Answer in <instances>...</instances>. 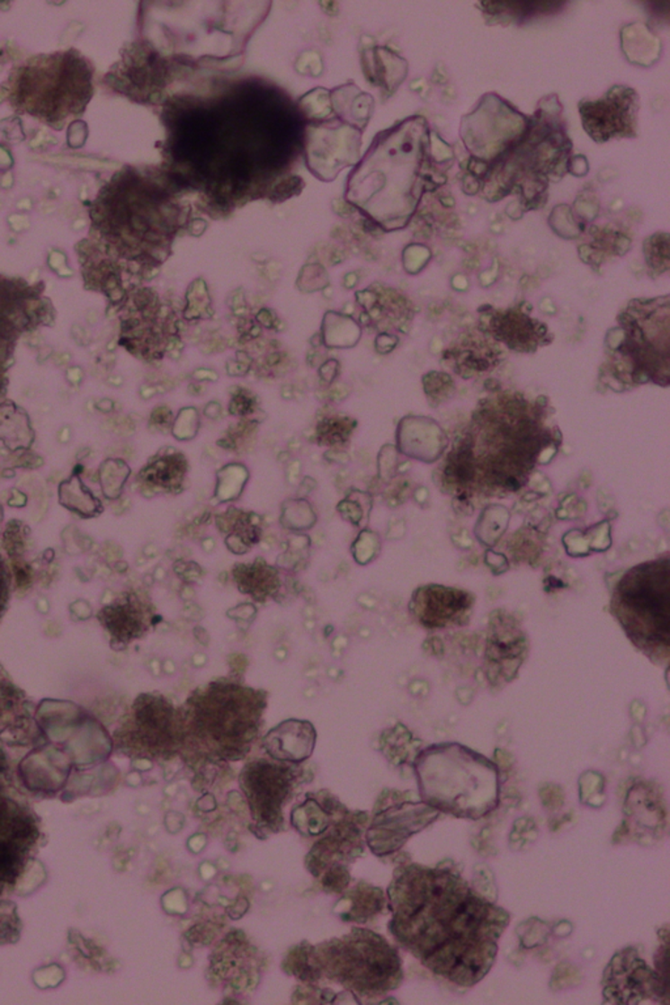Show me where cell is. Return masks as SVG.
<instances>
[{
	"label": "cell",
	"mask_w": 670,
	"mask_h": 1005,
	"mask_svg": "<svg viewBox=\"0 0 670 1005\" xmlns=\"http://www.w3.org/2000/svg\"><path fill=\"white\" fill-rule=\"evenodd\" d=\"M166 116V176L177 188L210 192L224 205L258 197L303 149V114L266 83L246 80L218 96L172 100Z\"/></svg>",
	"instance_id": "6da1fadb"
},
{
	"label": "cell",
	"mask_w": 670,
	"mask_h": 1005,
	"mask_svg": "<svg viewBox=\"0 0 670 1005\" xmlns=\"http://www.w3.org/2000/svg\"><path fill=\"white\" fill-rule=\"evenodd\" d=\"M388 897L394 938L433 974L470 987L493 967L510 915L471 889L459 872L402 867Z\"/></svg>",
	"instance_id": "7a4b0ae2"
},
{
	"label": "cell",
	"mask_w": 670,
	"mask_h": 1005,
	"mask_svg": "<svg viewBox=\"0 0 670 1005\" xmlns=\"http://www.w3.org/2000/svg\"><path fill=\"white\" fill-rule=\"evenodd\" d=\"M269 693L229 673L198 686L178 706L180 754L192 769L246 760L264 726Z\"/></svg>",
	"instance_id": "3957f363"
},
{
	"label": "cell",
	"mask_w": 670,
	"mask_h": 1005,
	"mask_svg": "<svg viewBox=\"0 0 670 1005\" xmlns=\"http://www.w3.org/2000/svg\"><path fill=\"white\" fill-rule=\"evenodd\" d=\"M165 174L163 185L128 171L114 177L94 203L96 231L121 257L154 270L166 260L183 211L171 200Z\"/></svg>",
	"instance_id": "277c9868"
},
{
	"label": "cell",
	"mask_w": 670,
	"mask_h": 1005,
	"mask_svg": "<svg viewBox=\"0 0 670 1005\" xmlns=\"http://www.w3.org/2000/svg\"><path fill=\"white\" fill-rule=\"evenodd\" d=\"M422 800L456 817L478 818L493 811L499 772L487 758L459 743L431 746L415 760Z\"/></svg>",
	"instance_id": "5b68a950"
},
{
	"label": "cell",
	"mask_w": 670,
	"mask_h": 1005,
	"mask_svg": "<svg viewBox=\"0 0 670 1005\" xmlns=\"http://www.w3.org/2000/svg\"><path fill=\"white\" fill-rule=\"evenodd\" d=\"M611 611L630 642L657 665L670 659V556L634 565L615 584Z\"/></svg>",
	"instance_id": "8992f818"
},
{
	"label": "cell",
	"mask_w": 670,
	"mask_h": 1005,
	"mask_svg": "<svg viewBox=\"0 0 670 1005\" xmlns=\"http://www.w3.org/2000/svg\"><path fill=\"white\" fill-rule=\"evenodd\" d=\"M669 315V296L631 301L621 316L622 325L609 332V367L623 387L649 381L668 387Z\"/></svg>",
	"instance_id": "52a82bcc"
},
{
	"label": "cell",
	"mask_w": 670,
	"mask_h": 1005,
	"mask_svg": "<svg viewBox=\"0 0 670 1005\" xmlns=\"http://www.w3.org/2000/svg\"><path fill=\"white\" fill-rule=\"evenodd\" d=\"M308 970L324 974L361 996H380L401 984V958L382 936L367 929L316 947L308 957Z\"/></svg>",
	"instance_id": "ba28073f"
},
{
	"label": "cell",
	"mask_w": 670,
	"mask_h": 1005,
	"mask_svg": "<svg viewBox=\"0 0 670 1005\" xmlns=\"http://www.w3.org/2000/svg\"><path fill=\"white\" fill-rule=\"evenodd\" d=\"M91 96V66L75 51L31 60L13 91V104L49 123L82 113Z\"/></svg>",
	"instance_id": "9c48e42d"
},
{
	"label": "cell",
	"mask_w": 670,
	"mask_h": 1005,
	"mask_svg": "<svg viewBox=\"0 0 670 1005\" xmlns=\"http://www.w3.org/2000/svg\"><path fill=\"white\" fill-rule=\"evenodd\" d=\"M180 745L178 708L157 691L138 695L113 734L116 752L131 760H171Z\"/></svg>",
	"instance_id": "30bf717a"
},
{
	"label": "cell",
	"mask_w": 670,
	"mask_h": 1005,
	"mask_svg": "<svg viewBox=\"0 0 670 1005\" xmlns=\"http://www.w3.org/2000/svg\"><path fill=\"white\" fill-rule=\"evenodd\" d=\"M40 837L36 814L13 788L7 760L0 753V894L11 892L22 878Z\"/></svg>",
	"instance_id": "8fae6325"
},
{
	"label": "cell",
	"mask_w": 670,
	"mask_h": 1005,
	"mask_svg": "<svg viewBox=\"0 0 670 1005\" xmlns=\"http://www.w3.org/2000/svg\"><path fill=\"white\" fill-rule=\"evenodd\" d=\"M301 763L258 758L241 769L240 782L246 795L253 826L258 832H277L284 826L283 809L301 783Z\"/></svg>",
	"instance_id": "7c38bea8"
},
{
	"label": "cell",
	"mask_w": 670,
	"mask_h": 1005,
	"mask_svg": "<svg viewBox=\"0 0 670 1005\" xmlns=\"http://www.w3.org/2000/svg\"><path fill=\"white\" fill-rule=\"evenodd\" d=\"M97 621L108 634L112 650L123 651L148 636L163 618L145 590L129 588L100 609Z\"/></svg>",
	"instance_id": "4fadbf2b"
},
{
	"label": "cell",
	"mask_w": 670,
	"mask_h": 1005,
	"mask_svg": "<svg viewBox=\"0 0 670 1005\" xmlns=\"http://www.w3.org/2000/svg\"><path fill=\"white\" fill-rule=\"evenodd\" d=\"M584 130L598 143L615 138L637 137L639 97L634 89L615 85L603 99L579 105Z\"/></svg>",
	"instance_id": "5bb4252c"
},
{
	"label": "cell",
	"mask_w": 670,
	"mask_h": 1005,
	"mask_svg": "<svg viewBox=\"0 0 670 1005\" xmlns=\"http://www.w3.org/2000/svg\"><path fill=\"white\" fill-rule=\"evenodd\" d=\"M606 1001L612 1003H641V1001H663V996L669 995V981L638 957L637 952L626 949L618 953L605 973Z\"/></svg>",
	"instance_id": "9a60e30c"
},
{
	"label": "cell",
	"mask_w": 670,
	"mask_h": 1005,
	"mask_svg": "<svg viewBox=\"0 0 670 1005\" xmlns=\"http://www.w3.org/2000/svg\"><path fill=\"white\" fill-rule=\"evenodd\" d=\"M473 607V594L444 585L419 587L408 604L414 618L428 630L467 625Z\"/></svg>",
	"instance_id": "2e32d148"
},
{
	"label": "cell",
	"mask_w": 670,
	"mask_h": 1005,
	"mask_svg": "<svg viewBox=\"0 0 670 1005\" xmlns=\"http://www.w3.org/2000/svg\"><path fill=\"white\" fill-rule=\"evenodd\" d=\"M397 450L408 458L435 462L447 448L448 438L442 427L424 416H406L397 427Z\"/></svg>",
	"instance_id": "e0dca14e"
},
{
	"label": "cell",
	"mask_w": 670,
	"mask_h": 1005,
	"mask_svg": "<svg viewBox=\"0 0 670 1005\" xmlns=\"http://www.w3.org/2000/svg\"><path fill=\"white\" fill-rule=\"evenodd\" d=\"M316 740L317 734L312 723L290 719L267 732L261 745L272 760L303 763L315 751Z\"/></svg>",
	"instance_id": "ac0fdd59"
},
{
	"label": "cell",
	"mask_w": 670,
	"mask_h": 1005,
	"mask_svg": "<svg viewBox=\"0 0 670 1005\" xmlns=\"http://www.w3.org/2000/svg\"><path fill=\"white\" fill-rule=\"evenodd\" d=\"M189 464L185 455L174 447H165L149 459L148 464L138 474L137 482L143 494L178 495L185 491Z\"/></svg>",
	"instance_id": "d6986e66"
},
{
	"label": "cell",
	"mask_w": 670,
	"mask_h": 1005,
	"mask_svg": "<svg viewBox=\"0 0 670 1005\" xmlns=\"http://www.w3.org/2000/svg\"><path fill=\"white\" fill-rule=\"evenodd\" d=\"M263 518L255 512H246L229 507L226 512L215 516V525L224 536V544L236 556L249 553L263 538Z\"/></svg>",
	"instance_id": "ffe728a7"
},
{
	"label": "cell",
	"mask_w": 670,
	"mask_h": 1005,
	"mask_svg": "<svg viewBox=\"0 0 670 1005\" xmlns=\"http://www.w3.org/2000/svg\"><path fill=\"white\" fill-rule=\"evenodd\" d=\"M232 579L240 593L249 596L257 604H266L277 599L281 588V573L269 565L263 556L250 563H236Z\"/></svg>",
	"instance_id": "44dd1931"
},
{
	"label": "cell",
	"mask_w": 670,
	"mask_h": 1005,
	"mask_svg": "<svg viewBox=\"0 0 670 1005\" xmlns=\"http://www.w3.org/2000/svg\"><path fill=\"white\" fill-rule=\"evenodd\" d=\"M320 334L325 349H353L363 337V327L359 325L355 317L341 312L329 311L322 318Z\"/></svg>",
	"instance_id": "7402d4cb"
},
{
	"label": "cell",
	"mask_w": 670,
	"mask_h": 1005,
	"mask_svg": "<svg viewBox=\"0 0 670 1005\" xmlns=\"http://www.w3.org/2000/svg\"><path fill=\"white\" fill-rule=\"evenodd\" d=\"M250 478L249 467L243 462L232 461L223 465L217 472V484H215V504L231 502L240 499L248 485Z\"/></svg>",
	"instance_id": "603a6c76"
},
{
	"label": "cell",
	"mask_w": 670,
	"mask_h": 1005,
	"mask_svg": "<svg viewBox=\"0 0 670 1005\" xmlns=\"http://www.w3.org/2000/svg\"><path fill=\"white\" fill-rule=\"evenodd\" d=\"M317 522V513L306 498L289 499L281 504V524L291 532H306Z\"/></svg>",
	"instance_id": "cb8c5ba5"
},
{
	"label": "cell",
	"mask_w": 670,
	"mask_h": 1005,
	"mask_svg": "<svg viewBox=\"0 0 670 1005\" xmlns=\"http://www.w3.org/2000/svg\"><path fill=\"white\" fill-rule=\"evenodd\" d=\"M510 521V511L502 505H490L483 511L476 528V536L487 547H494L505 532Z\"/></svg>",
	"instance_id": "d4e9b609"
},
{
	"label": "cell",
	"mask_w": 670,
	"mask_h": 1005,
	"mask_svg": "<svg viewBox=\"0 0 670 1005\" xmlns=\"http://www.w3.org/2000/svg\"><path fill=\"white\" fill-rule=\"evenodd\" d=\"M215 312L211 306V298H210L209 289H207L206 281L197 280L190 284L188 294H186L185 307H183V316L186 323H192V321L210 320L214 317Z\"/></svg>",
	"instance_id": "484cf974"
},
{
	"label": "cell",
	"mask_w": 670,
	"mask_h": 1005,
	"mask_svg": "<svg viewBox=\"0 0 670 1005\" xmlns=\"http://www.w3.org/2000/svg\"><path fill=\"white\" fill-rule=\"evenodd\" d=\"M372 498L364 491L353 490L336 504V512L344 521L350 522L353 527H364L368 522Z\"/></svg>",
	"instance_id": "4316f807"
},
{
	"label": "cell",
	"mask_w": 670,
	"mask_h": 1005,
	"mask_svg": "<svg viewBox=\"0 0 670 1005\" xmlns=\"http://www.w3.org/2000/svg\"><path fill=\"white\" fill-rule=\"evenodd\" d=\"M202 427V413L195 406L181 407L174 414L171 435L180 443L194 440Z\"/></svg>",
	"instance_id": "83f0119b"
},
{
	"label": "cell",
	"mask_w": 670,
	"mask_h": 1005,
	"mask_svg": "<svg viewBox=\"0 0 670 1005\" xmlns=\"http://www.w3.org/2000/svg\"><path fill=\"white\" fill-rule=\"evenodd\" d=\"M644 251L647 265L656 274H663L669 269L668 234H656L655 236L647 238Z\"/></svg>",
	"instance_id": "f1b7e54d"
},
{
	"label": "cell",
	"mask_w": 670,
	"mask_h": 1005,
	"mask_svg": "<svg viewBox=\"0 0 670 1005\" xmlns=\"http://www.w3.org/2000/svg\"><path fill=\"white\" fill-rule=\"evenodd\" d=\"M381 550V539L372 530L363 529L351 545V554L358 565H365L375 561Z\"/></svg>",
	"instance_id": "f546056e"
},
{
	"label": "cell",
	"mask_w": 670,
	"mask_h": 1005,
	"mask_svg": "<svg viewBox=\"0 0 670 1005\" xmlns=\"http://www.w3.org/2000/svg\"><path fill=\"white\" fill-rule=\"evenodd\" d=\"M258 412L257 397L246 387H234L228 405L229 415L238 419H250Z\"/></svg>",
	"instance_id": "4dcf8cb0"
},
{
	"label": "cell",
	"mask_w": 670,
	"mask_h": 1005,
	"mask_svg": "<svg viewBox=\"0 0 670 1005\" xmlns=\"http://www.w3.org/2000/svg\"><path fill=\"white\" fill-rule=\"evenodd\" d=\"M397 467H398V450L394 445H384L380 450L378 458L380 478L389 481L396 474Z\"/></svg>",
	"instance_id": "1f68e13d"
},
{
	"label": "cell",
	"mask_w": 670,
	"mask_h": 1005,
	"mask_svg": "<svg viewBox=\"0 0 670 1005\" xmlns=\"http://www.w3.org/2000/svg\"><path fill=\"white\" fill-rule=\"evenodd\" d=\"M11 587H13V574L10 565L0 554V622L7 613L11 600Z\"/></svg>",
	"instance_id": "d6a6232c"
},
{
	"label": "cell",
	"mask_w": 670,
	"mask_h": 1005,
	"mask_svg": "<svg viewBox=\"0 0 670 1005\" xmlns=\"http://www.w3.org/2000/svg\"><path fill=\"white\" fill-rule=\"evenodd\" d=\"M174 414L171 407L166 405H159L152 410L149 415V427L157 431V432L169 433L171 435L172 423H174Z\"/></svg>",
	"instance_id": "836d02e7"
},
{
	"label": "cell",
	"mask_w": 670,
	"mask_h": 1005,
	"mask_svg": "<svg viewBox=\"0 0 670 1005\" xmlns=\"http://www.w3.org/2000/svg\"><path fill=\"white\" fill-rule=\"evenodd\" d=\"M227 616L237 623L243 630H248L250 623L257 617V608L253 604H241L227 611Z\"/></svg>",
	"instance_id": "e575fe53"
},
{
	"label": "cell",
	"mask_w": 670,
	"mask_h": 1005,
	"mask_svg": "<svg viewBox=\"0 0 670 1005\" xmlns=\"http://www.w3.org/2000/svg\"><path fill=\"white\" fill-rule=\"evenodd\" d=\"M339 373H341V363L338 359L327 358L317 369L321 387H329L330 385L335 384L338 380Z\"/></svg>",
	"instance_id": "d590c367"
},
{
	"label": "cell",
	"mask_w": 670,
	"mask_h": 1005,
	"mask_svg": "<svg viewBox=\"0 0 670 1005\" xmlns=\"http://www.w3.org/2000/svg\"><path fill=\"white\" fill-rule=\"evenodd\" d=\"M255 323L258 324L263 329L274 330V332H281V320L274 312L270 309L263 308L255 315Z\"/></svg>",
	"instance_id": "8d00e7d4"
},
{
	"label": "cell",
	"mask_w": 670,
	"mask_h": 1005,
	"mask_svg": "<svg viewBox=\"0 0 670 1005\" xmlns=\"http://www.w3.org/2000/svg\"><path fill=\"white\" fill-rule=\"evenodd\" d=\"M397 344H398V338L388 332L379 333L378 337L375 338V349L380 355L390 354Z\"/></svg>",
	"instance_id": "74e56055"
},
{
	"label": "cell",
	"mask_w": 670,
	"mask_h": 1005,
	"mask_svg": "<svg viewBox=\"0 0 670 1005\" xmlns=\"http://www.w3.org/2000/svg\"><path fill=\"white\" fill-rule=\"evenodd\" d=\"M190 378L195 383L210 384L218 383L220 375H219L217 369H210V367H198L190 373Z\"/></svg>",
	"instance_id": "f35d334b"
},
{
	"label": "cell",
	"mask_w": 670,
	"mask_h": 1005,
	"mask_svg": "<svg viewBox=\"0 0 670 1005\" xmlns=\"http://www.w3.org/2000/svg\"><path fill=\"white\" fill-rule=\"evenodd\" d=\"M350 393L351 387L349 385L335 381V384L327 387V396H329L327 402H329V404H336V402L344 401V399L349 397Z\"/></svg>",
	"instance_id": "ab89813d"
},
{
	"label": "cell",
	"mask_w": 670,
	"mask_h": 1005,
	"mask_svg": "<svg viewBox=\"0 0 670 1005\" xmlns=\"http://www.w3.org/2000/svg\"><path fill=\"white\" fill-rule=\"evenodd\" d=\"M224 414V407L218 399H211L204 405L202 415L209 421H219Z\"/></svg>",
	"instance_id": "60d3db41"
},
{
	"label": "cell",
	"mask_w": 670,
	"mask_h": 1005,
	"mask_svg": "<svg viewBox=\"0 0 670 1005\" xmlns=\"http://www.w3.org/2000/svg\"><path fill=\"white\" fill-rule=\"evenodd\" d=\"M183 573L177 574L180 575L181 579L185 580V582H197L201 575H202V570H201L197 563L183 562Z\"/></svg>",
	"instance_id": "b9f144b4"
},
{
	"label": "cell",
	"mask_w": 670,
	"mask_h": 1005,
	"mask_svg": "<svg viewBox=\"0 0 670 1005\" xmlns=\"http://www.w3.org/2000/svg\"><path fill=\"white\" fill-rule=\"evenodd\" d=\"M250 369H252L250 367L240 363V361L236 360V359H229V360L227 361V375L231 376V378H243V376L248 375Z\"/></svg>",
	"instance_id": "7bdbcfd3"
},
{
	"label": "cell",
	"mask_w": 670,
	"mask_h": 1005,
	"mask_svg": "<svg viewBox=\"0 0 670 1005\" xmlns=\"http://www.w3.org/2000/svg\"><path fill=\"white\" fill-rule=\"evenodd\" d=\"M324 458L326 461L333 462V464L346 465L350 461L349 453L344 449H335V448H329L325 452Z\"/></svg>",
	"instance_id": "ee69618b"
},
{
	"label": "cell",
	"mask_w": 670,
	"mask_h": 1005,
	"mask_svg": "<svg viewBox=\"0 0 670 1005\" xmlns=\"http://www.w3.org/2000/svg\"><path fill=\"white\" fill-rule=\"evenodd\" d=\"M301 469H303V464L299 459H292L287 464V479H289L290 484L293 485L300 481Z\"/></svg>",
	"instance_id": "f6af8a7d"
},
{
	"label": "cell",
	"mask_w": 670,
	"mask_h": 1005,
	"mask_svg": "<svg viewBox=\"0 0 670 1005\" xmlns=\"http://www.w3.org/2000/svg\"><path fill=\"white\" fill-rule=\"evenodd\" d=\"M188 392L190 396L200 397V396H202L204 395V393H206V384L195 383V381H192V383L189 384Z\"/></svg>",
	"instance_id": "bcb514c9"
},
{
	"label": "cell",
	"mask_w": 670,
	"mask_h": 1005,
	"mask_svg": "<svg viewBox=\"0 0 670 1005\" xmlns=\"http://www.w3.org/2000/svg\"><path fill=\"white\" fill-rule=\"evenodd\" d=\"M156 395H159L156 385H145V387H140V396L145 399L152 398Z\"/></svg>",
	"instance_id": "7dc6e473"
},
{
	"label": "cell",
	"mask_w": 670,
	"mask_h": 1005,
	"mask_svg": "<svg viewBox=\"0 0 670 1005\" xmlns=\"http://www.w3.org/2000/svg\"><path fill=\"white\" fill-rule=\"evenodd\" d=\"M161 671H163L164 673H166V674L175 673V664H174V663L172 662L171 659L165 660V662H164L163 664H161Z\"/></svg>",
	"instance_id": "c3c4849f"
},
{
	"label": "cell",
	"mask_w": 670,
	"mask_h": 1005,
	"mask_svg": "<svg viewBox=\"0 0 670 1005\" xmlns=\"http://www.w3.org/2000/svg\"><path fill=\"white\" fill-rule=\"evenodd\" d=\"M206 663L207 656L204 654H197L192 656V665L197 666V668H202L203 665H206Z\"/></svg>",
	"instance_id": "681fc988"
},
{
	"label": "cell",
	"mask_w": 670,
	"mask_h": 1005,
	"mask_svg": "<svg viewBox=\"0 0 670 1005\" xmlns=\"http://www.w3.org/2000/svg\"><path fill=\"white\" fill-rule=\"evenodd\" d=\"M356 281H358V278H356L355 275H346V277H344V287H346V289H353V287L356 286Z\"/></svg>",
	"instance_id": "f907efd6"
}]
</instances>
